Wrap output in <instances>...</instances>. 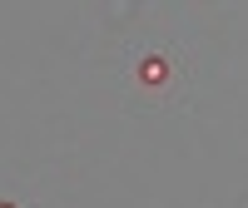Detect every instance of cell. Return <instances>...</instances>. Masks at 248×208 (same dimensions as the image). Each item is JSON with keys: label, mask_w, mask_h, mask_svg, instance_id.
<instances>
[{"label": "cell", "mask_w": 248, "mask_h": 208, "mask_svg": "<svg viewBox=\"0 0 248 208\" xmlns=\"http://www.w3.org/2000/svg\"><path fill=\"white\" fill-rule=\"evenodd\" d=\"M0 208H15V203H0Z\"/></svg>", "instance_id": "cell-2"}, {"label": "cell", "mask_w": 248, "mask_h": 208, "mask_svg": "<svg viewBox=\"0 0 248 208\" xmlns=\"http://www.w3.org/2000/svg\"><path fill=\"white\" fill-rule=\"evenodd\" d=\"M174 79H179V65L169 55H159V50H149V55H139L134 59V89H144V94H169L174 89Z\"/></svg>", "instance_id": "cell-1"}]
</instances>
